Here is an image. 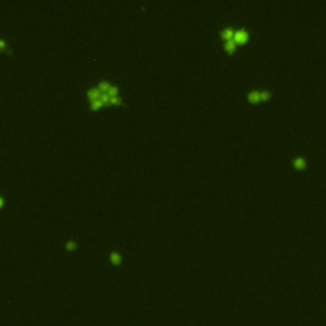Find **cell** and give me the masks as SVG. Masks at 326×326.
Segmentation results:
<instances>
[{
	"mask_svg": "<svg viewBox=\"0 0 326 326\" xmlns=\"http://www.w3.org/2000/svg\"><path fill=\"white\" fill-rule=\"evenodd\" d=\"M110 260H111V262L113 264V265H120V262H121V256H120L117 252H112L111 255H110Z\"/></svg>",
	"mask_w": 326,
	"mask_h": 326,
	"instance_id": "4",
	"label": "cell"
},
{
	"mask_svg": "<svg viewBox=\"0 0 326 326\" xmlns=\"http://www.w3.org/2000/svg\"><path fill=\"white\" fill-rule=\"evenodd\" d=\"M248 99H250V102H259L260 101V92H251L248 94Z\"/></svg>",
	"mask_w": 326,
	"mask_h": 326,
	"instance_id": "6",
	"label": "cell"
},
{
	"mask_svg": "<svg viewBox=\"0 0 326 326\" xmlns=\"http://www.w3.org/2000/svg\"><path fill=\"white\" fill-rule=\"evenodd\" d=\"M293 163H294V166L297 167V168H303V167L306 166V161L303 159V158H296Z\"/></svg>",
	"mask_w": 326,
	"mask_h": 326,
	"instance_id": "9",
	"label": "cell"
},
{
	"mask_svg": "<svg viewBox=\"0 0 326 326\" xmlns=\"http://www.w3.org/2000/svg\"><path fill=\"white\" fill-rule=\"evenodd\" d=\"M3 204H4V200H3V198H0V208L3 207Z\"/></svg>",
	"mask_w": 326,
	"mask_h": 326,
	"instance_id": "16",
	"label": "cell"
},
{
	"mask_svg": "<svg viewBox=\"0 0 326 326\" xmlns=\"http://www.w3.org/2000/svg\"><path fill=\"white\" fill-rule=\"evenodd\" d=\"M102 104H103V102L101 101V98L94 99V101L90 102V110H94V111H96V110H98V108L102 107Z\"/></svg>",
	"mask_w": 326,
	"mask_h": 326,
	"instance_id": "5",
	"label": "cell"
},
{
	"mask_svg": "<svg viewBox=\"0 0 326 326\" xmlns=\"http://www.w3.org/2000/svg\"><path fill=\"white\" fill-rule=\"evenodd\" d=\"M5 47H7L5 41H4V40H0V50H4Z\"/></svg>",
	"mask_w": 326,
	"mask_h": 326,
	"instance_id": "15",
	"label": "cell"
},
{
	"mask_svg": "<svg viewBox=\"0 0 326 326\" xmlns=\"http://www.w3.org/2000/svg\"><path fill=\"white\" fill-rule=\"evenodd\" d=\"M269 97H270V93L266 92V90H264V92L260 93V99H267Z\"/></svg>",
	"mask_w": 326,
	"mask_h": 326,
	"instance_id": "14",
	"label": "cell"
},
{
	"mask_svg": "<svg viewBox=\"0 0 326 326\" xmlns=\"http://www.w3.org/2000/svg\"><path fill=\"white\" fill-rule=\"evenodd\" d=\"M74 248H76V243L74 241H69L68 243H66V250L71 251V250H74Z\"/></svg>",
	"mask_w": 326,
	"mask_h": 326,
	"instance_id": "12",
	"label": "cell"
},
{
	"mask_svg": "<svg viewBox=\"0 0 326 326\" xmlns=\"http://www.w3.org/2000/svg\"><path fill=\"white\" fill-rule=\"evenodd\" d=\"M234 47H236V42H234L233 40H232V41H227L226 45H224V49H226L228 52L234 51Z\"/></svg>",
	"mask_w": 326,
	"mask_h": 326,
	"instance_id": "8",
	"label": "cell"
},
{
	"mask_svg": "<svg viewBox=\"0 0 326 326\" xmlns=\"http://www.w3.org/2000/svg\"><path fill=\"white\" fill-rule=\"evenodd\" d=\"M110 87H111V85H110L107 82H101L99 85H98V89H99L102 93H107V90L110 89Z\"/></svg>",
	"mask_w": 326,
	"mask_h": 326,
	"instance_id": "7",
	"label": "cell"
},
{
	"mask_svg": "<svg viewBox=\"0 0 326 326\" xmlns=\"http://www.w3.org/2000/svg\"><path fill=\"white\" fill-rule=\"evenodd\" d=\"M247 32L244 31V30H239L237 31L236 33H234V37H233V41L234 42H239V44H242V42H246L247 41Z\"/></svg>",
	"mask_w": 326,
	"mask_h": 326,
	"instance_id": "1",
	"label": "cell"
},
{
	"mask_svg": "<svg viewBox=\"0 0 326 326\" xmlns=\"http://www.w3.org/2000/svg\"><path fill=\"white\" fill-rule=\"evenodd\" d=\"M87 94H88V97L90 99V102H92V101H94V99H98L101 97V94H102V92H101L98 88H92V89L88 90Z\"/></svg>",
	"mask_w": 326,
	"mask_h": 326,
	"instance_id": "2",
	"label": "cell"
},
{
	"mask_svg": "<svg viewBox=\"0 0 326 326\" xmlns=\"http://www.w3.org/2000/svg\"><path fill=\"white\" fill-rule=\"evenodd\" d=\"M117 92H119V89L116 87H110V89L107 90V94L110 97H117Z\"/></svg>",
	"mask_w": 326,
	"mask_h": 326,
	"instance_id": "10",
	"label": "cell"
},
{
	"mask_svg": "<svg viewBox=\"0 0 326 326\" xmlns=\"http://www.w3.org/2000/svg\"><path fill=\"white\" fill-rule=\"evenodd\" d=\"M222 37L226 38L227 41H232L233 37H234V31L232 30V28H226V30L222 32Z\"/></svg>",
	"mask_w": 326,
	"mask_h": 326,
	"instance_id": "3",
	"label": "cell"
},
{
	"mask_svg": "<svg viewBox=\"0 0 326 326\" xmlns=\"http://www.w3.org/2000/svg\"><path fill=\"white\" fill-rule=\"evenodd\" d=\"M99 98H101V101L103 102V104H104V103H110V99H111V97H110L107 93H102Z\"/></svg>",
	"mask_w": 326,
	"mask_h": 326,
	"instance_id": "11",
	"label": "cell"
},
{
	"mask_svg": "<svg viewBox=\"0 0 326 326\" xmlns=\"http://www.w3.org/2000/svg\"><path fill=\"white\" fill-rule=\"evenodd\" d=\"M110 103H111V104H120V103H121V99H120L119 97H111V99H110Z\"/></svg>",
	"mask_w": 326,
	"mask_h": 326,
	"instance_id": "13",
	"label": "cell"
}]
</instances>
